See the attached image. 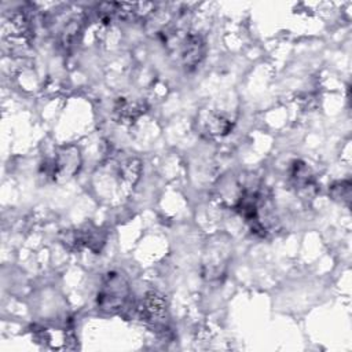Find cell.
<instances>
[{
  "mask_svg": "<svg viewBox=\"0 0 352 352\" xmlns=\"http://www.w3.org/2000/svg\"><path fill=\"white\" fill-rule=\"evenodd\" d=\"M330 195L333 199L340 201L341 204H349L351 201V182L349 180H340L330 186L329 188Z\"/></svg>",
  "mask_w": 352,
  "mask_h": 352,
  "instance_id": "cell-11",
  "label": "cell"
},
{
  "mask_svg": "<svg viewBox=\"0 0 352 352\" xmlns=\"http://www.w3.org/2000/svg\"><path fill=\"white\" fill-rule=\"evenodd\" d=\"M289 177L292 184L300 191H307L314 187V176L308 165L302 161H294L290 166Z\"/></svg>",
  "mask_w": 352,
  "mask_h": 352,
  "instance_id": "cell-9",
  "label": "cell"
},
{
  "mask_svg": "<svg viewBox=\"0 0 352 352\" xmlns=\"http://www.w3.org/2000/svg\"><path fill=\"white\" fill-rule=\"evenodd\" d=\"M146 111V104L140 99L118 98L113 106V118L120 124H132Z\"/></svg>",
  "mask_w": 352,
  "mask_h": 352,
  "instance_id": "cell-7",
  "label": "cell"
},
{
  "mask_svg": "<svg viewBox=\"0 0 352 352\" xmlns=\"http://www.w3.org/2000/svg\"><path fill=\"white\" fill-rule=\"evenodd\" d=\"M131 296L129 282L121 272H107L102 280V285L98 290L96 304L104 312H118L121 311Z\"/></svg>",
  "mask_w": 352,
  "mask_h": 352,
  "instance_id": "cell-2",
  "label": "cell"
},
{
  "mask_svg": "<svg viewBox=\"0 0 352 352\" xmlns=\"http://www.w3.org/2000/svg\"><path fill=\"white\" fill-rule=\"evenodd\" d=\"M206 47L204 38L197 33L186 36L182 45V62L187 70L197 69L205 58Z\"/></svg>",
  "mask_w": 352,
  "mask_h": 352,
  "instance_id": "cell-6",
  "label": "cell"
},
{
  "mask_svg": "<svg viewBox=\"0 0 352 352\" xmlns=\"http://www.w3.org/2000/svg\"><path fill=\"white\" fill-rule=\"evenodd\" d=\"M59 239L70 250L89 249L98 253L106 242V234L92 224H84L78 228L63 230Z\"/></svg>",
  "mask_w": 352,
  "mask_h": 352,
  "instance_id": "cell-3",
  "label": "cell"
},
{
  "mask_svg": "<svg viewBox=\"0 0 352 352\" xmlns=\"http://www.w3.org/2000/svg\"><path fill=\"white\" fill-rule=\"evenodd\" d=\"M232 256L231 239L227 234L220 232L212 235L204 246L201 271L208 282H219L226 274Z\"/></svg>",
  "mask_w": 352,
  "mask_h": 352,
  "instance_id": "cell-1",
  "label": "cell"
},
{
  "mask_svg": "<svg viewBox=\"0 0 352 352\" xmlns=\"http://www.w3.org/2000/svg\"><path fill=\"white\" fill-rule=\"evenodd\" d=\"M140 161L136 160V158H132V160H128L125 161L121 168H120V176L122 177V180L131 186H133L138 180H139V176H140Z\"/></svg>",
  "mask_w": 352,
  "mask_h": 352,
  "instance_id": "cell-10",
  "label": "cell"
},
{
  "mask_svg": "<svg viewBox=\"0 0 352 352\" xmlns=\"http://www.w3.org/2000/svg\"><path fill=\"white\" fill-rule=\"evenodd\" d=\"M81 166V154L80 148L73 144L62 146L58 148L52 164H51V176L58 183L70 180Z\"/></svg>",
  "mask_w": 352,
  "mask_h": 352,
  "instance_id": "cell-4",
  "label": "cell"
},
{
  "mask_svg": "<svg viewBox=\"0 0 352 352\" xmlns=\"http://www.w3.org/2000/svg\"><path fill=\"white\" fill-rule=\"evenodd\" d=\"M80 28H81V25H80L78 19L69 21V23L63 28V30L60 33V44L65 48H70L74 44V41L80 33Z\"/></svg>",
  "mask_w": 352,
  "mask_h": 352,
  "instance_id": "cell-12",
  "label": "cell"
},
{
  "mask_svg": "<svg viewBox=\"0 0 352 352\" xmlns=\"http://www.w3.org/2000/svg\"><path fill=\"white\" fill-rule=\"evenodd\" d=\"M140 316L151 326H164L168 320V304L162 294L148 292L140 304Z\"/></svg>",
  "mask_w": 352,
  "mask_h": 352,
  "instance_id": "cell-5",
  "label": "cell"
},
{
  "mask_svg": "<svg viewBox=\"0 0 352 352\" xmlns=\"http://www.w3.org/2000/svg\"><path fill=\"white\" fill-rule=\"evenodd\" d=\"M201 128L209 136H226L232 129V121L221 113L206 111L201 114Z\"/></svg>",
  "mask_w": 352,
  "mask_h": 352,
  "instance_id": "cell-8",
  "label": "cell"
}]
</instances>
